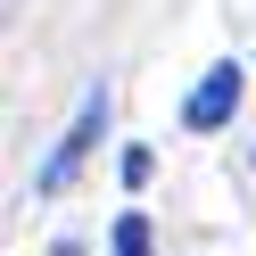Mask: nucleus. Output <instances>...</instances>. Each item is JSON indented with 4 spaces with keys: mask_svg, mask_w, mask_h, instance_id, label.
Wrapping results in <instances>:
<instances>
[{
    "mask_svg": "<svg viewBox=\"0 0 256 256\" xmlns=\"http://www.w3.org/2000/svg\"><path fill=\"white\" fill-rule=\"evenodd\" d=\"M100 124H108V100H100V91H83V108H74V132L58 140L50 157H42V174H34V190H66V174L83 166V149H91V140H100Z\"/></svg>",
    "mask_w": 256,
    "mask_h": 256,
    "instance_id": "f257e3e1",
    "label": "nucleus"
},
{
    "mask_svg": "<svg viewBox=\"0 0 256 256\" xmlns=\"http://www.w3.org/2000/svg\"><path fill=\"white\" fill-rule=\"evenodd\" d=\"M232 108H240V66L223 58V66H206L198 91L182 100V124H190V132H215V124H232Z\"/></svg>",
    "mask_w": 256,
    "mask_h": 256,
    "instance_id": "f03ea898",
    "label": "nucleus"
},
{
    "mask_svg": "<svg viewBox=\"0 0 256 256\" xmlns=\"http://www.w3.org/2000/svg\"><path fill=\"white\" fill-rule=\"evenodd\" d=\"M116 256H149V215H116Z\"/></svg>",
    "mask_w": 256,
    "mask_h": 256,
    "instance_id": "7ed1b4c3",
    "label": "nucleus"
},
{
    "mask_svg": "<svg viewBox=\"0 0 256 256\" xmlns=\"http://www.w3.org/2000/svg\"><path fill=\"white\" fill-rule=\"evenodd\" d=\"M149 174H157V157H149V149H124V182L140 190V182H149Z\"/></svg>",
    "mask_w": 256,
    "mask_h": 256,
    "instance_id": "20e7f679",
    "label": "nucleus"
}]
</instances>
